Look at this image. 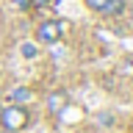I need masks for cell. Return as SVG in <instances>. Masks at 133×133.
<instances>
[{
  "mask_svg": "<svg viewBox=\"0 0 133 133\" xmlns=\"http://www.w3.org/2000/svg\"><path fill=\"white\" fill-rule=\"evenodd\" d=\"M130 133H133V122H130Z\"/></svg>",
  "mask_w": 133,
  "mask_h": 133,
  "instance_id": "10",
  "label": "cell"
},
{
  "mask_svg": "<svg viewBox=\"0 0 133 133\" xmlns=\"http://www.w3.org/2000/svg\"><path fill=\"white\" fill-rule=\"evenodd\" d=\"M56 116H58V122H61V125L69 128V125H81L83 119H86V111H83V105H78V103H66Z\"/></svg>",
  "mask_w": 133,
  "mask_h": 133,
  "instance_id": "3",
  "label": "cell"
},
{
  "mask_svg": "<svg viewBox=\"0 0 133 133\" xmlns=\"http://www.w3.org/2000/svg\"><path fill=\"white\" fill-rule=\"evenodd\" d=\"M11 100H14L17 105H25V103H31V100H33V91L28 89V86H19V89L11 91Z\"/></svg>",
  "mask_w": 133,
  "mask_h": 133,
  "instance_id": "6",
  "label": "cell"
},
{
  "mask_svg": "<svg viewBox=\"0 0 133 133\" xmlns=\"http://www.w3.org/2000/svg\"><path fill=\"white\" fill-rule=\"evenodd\" d=\"M14 3L17 6H28V0H14Z\"/></svg>",
  "mask_w": 133,
  "mask_h": 133,
  "instance_id": "9",
  "label": "cell"
},
{
  "mask_svg": "<svg viewBox=\"0 0 133 133\" xmlns=\"http://www.w3.org/2000/svg\"><path fill=\"white\" fill-rule=\"evenodd\" d=\"M61 36H64V28L58 19H44L36 25V42L39 44H56V42H61Z\"/></svg>",
  "mask_w": 133,
  "mask_h": 133,
  "instance_id": "2",
  "label": "cell"
},
{
  "mask_svg": "<svg viewBox=\"0 0 133 133\" xmlns=\"http://www.w3.org/2000/svg\"><path fill=\"white\" fill-rule=\"evenodd\" d=\"M66 103H69V94H66L64 89H53V91L47 94V100H44V105H47L50 114H58V111H61Z\"/></svg>",
  "mask_w": 133,
  "mask_h": 133,
  "instance_id": "5",
  "label": "cell"
},
{
  "mask_svg": "<svg viewBox=\"0 0 133 133\" xmlns=\"http://www.w3.org/2000/svg\"><path fill=\"white\" fill-rule=\"evenodd\" d=\"M86 3V8H91L94 14H108L114 17L122 11V0H83Z\"/></svg>",
  "mask_w": 133,
  "mask_h": 133,
  "instance_id": "4",
  "label": "cell"
},
{
  "mask_svg": "<svg viewBox=\"0 0 133 133\" xmlns=\"http://www.w3.org/2000/svg\"><path fill=\"white\" fill-rule=\"evenodd\" d=\"M19 53H22L25 58H33V56H36V53H39V50H36V44H31V42H25L22 47H19Z\"/></svg>",
  "mask_w": 133,
  "mask_h": 133,
  "instance_id": "7",
  "label": "cell"
},
{
  "mask_svg": "<svg viewBox=\"0 0 133 133\" xmlns=\"http://www.w3.org/2000/svg\"><path fill=\"white\" fill-rule=\"evenodd\" d=\"M31 125V111L25 105H17V103H11V105L0 108V128L8 133H19L25 130Z\"/></svg>",
  "mask_w": 133,
  "mask_h": 133,
  "instance_id": "1",
  "label": "cell"
},
{
  "mask_svg": "<svg viewBox=\"0 0 133 133\" xmlns=\"http://www.w3.org/2000/svg\"><path fill=\"white\" fill-rule=\"evenodd\" d=\"M53 0H31V6H36V8H44V6H50Z\"/></svg>",
  "mask_w": 133,
  "mask_h": 133,
  "instance_id": "8",
  "label": "cell"
}]
</instances>
